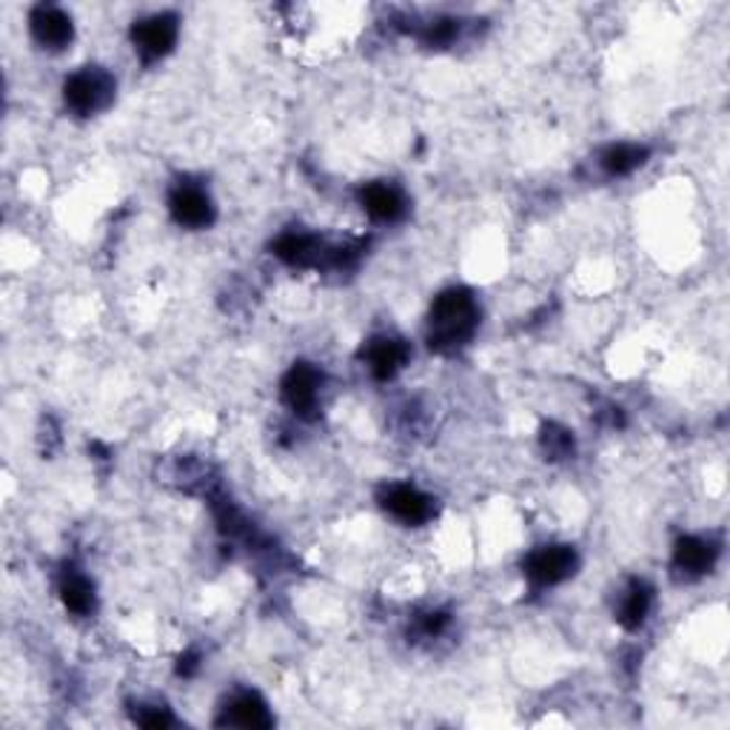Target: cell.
<instances>
[{
  "label": "cell",
  "instance_id": "obj_1",
  "mask_svg": "<svg viewBox=\"0 0 730 730\" xmlns=\"http://www.w3.org/2000/svg\"><path fill=\"white\" fill-rule=\"evenodd\" d=\"M479 308L469 289H448L434 300L428 315V346L439 354L457 351L474 337Z\"/></svg>",
  "mask_w": 730,
  "mask_h": 730
},
{
  "label": "cell",
  "instance_id": "obj_2",
  "mask_svg": "<svg viewBox=\"0 0 730 730\" xmlns=\"http://www.w3.org/2000/svg\"><path fill=\"white\" fill-rule=\"evenodd\" d=\"M117 84L101 66H86L63 84V101L80 117L98 115L108 103L115 101Z\"/></svg>",
  "mask_w": 730,
  "mask_h": 730
},
{
  "label": "cell",
  "instance_id": "obj_3",
  "mask_svg": "<svg viewBox=\"0 0 730 730\" xmlns=\"http://www.w3.org/2000/svg\"><path fill=\"white\" fill-rule=\"evenodd\" d=\"M177 31H180L177 15H171V12H157V15L143 17V21L131 26V43H135V52L146 63L161 61V57H166L175 49Z\"/></svg>",
  "mask_w": 730,
  "mask_h": 730
},
{
  "label": "cell",
  "instance_id": "obj_4",
  "mask_svg": "<svg viewBox=\"0 0 730 730\" xmlns=\"http://www.w3.org/2000/svg\"><path fill=\"white\" fill-rule=\"evenodd\" d=\"M577 551L571 546H546L528 554L523 571L534 588H551V585L565 582L577 571Z\"/></svg>",
  "mask_w": 730,
  "mask_h": 730
},
{
  "label": "cell",
  "instance_id": "obj_5",
  "mask_svg": "<svg viewBox=\"0 0 730 730\" xmlns=\"http://www.w3.org/2000/svg\"><path fill=\"white\" fill-rule=\"evenodd\" d=\"M320 385H323V374L308 366V362H294L289 374L283 377L280 394L283 402L292 408L297 417H315L317 402H320Z\"/></svg>",
  "mask_w": 730,
  "mask_h": 730
},
{
  "label": "cell",
  "instance_id": "obj_6",
  "mask_svg": "<svg viewBox=\"0 0 730 730\" xmlns=\"http://www.w3.org/2000/svg\"><path fill=\"white\" fill-rule=\"evenodd\" d=\"M169 212L175 217V223L185 226V229H206V226L215 223V203L201 185H175L169 194Z\"/></svg>",
  "mask_w": 730,
  "mask_h": 730
},
{
  "label": "cell",
  "instance_id": "obj_7",
  "mask_svg": "<svg viewBox=\"0 0 730 730\" xmlns=\"http://www.w3.org/2000/svg\"><path fill=\"white\" fill-rule=\"evenodd\" d=\"M29 29L35 43L49 52H61L72 43L75 38V24H72V17L63 12L61 7H47V3H40V7L31 9L29 15Z\"/></svg>",
  "mask_w": 730,
  "mask_h": 730
},
{
  "label": "cell",
  "instance_id": "obj_8",
  "mask_svg": "<svg viewBox=\"0 0 730 730\" xmlns=\"http://www.w3.org/2000/svg\"><path fill=\"white\" fill-rule=\"evenodd\" d=\"M271 252L278 254L280 260L297 269H308V266H323L329 262V252L323 240L315 234H303V231H285L271 243Z\"/></svg>",
  "mask_w": 730,
  "mask_h": 730
},
{
  "label": "cell",
  "instance_id": "obj_9",
  "mask_svg": "<svg viewBox=\"0 0 730 730\" xmlns=\"http://www.w3.org/2000/svg\"><path fill=\"white\" fill-rule=\"evenodd\" d=\"M383 508L406 525H423L434 516V500L414 485H392L383 494Z\"/></svg>",
  "mask_w": 730,
  "mask_h": 730
},
{
  "label": "cell",
  "instance_id": "obj_10",
  "mask_svg": "<svg viewBox=\"0 0 730 730\" xmlns=\"http://www.w3.org/2000/svg\"><path fill=\"white\" fill-rule=\"evenodd\" d=\"M366 357V366L374 374V380H392L397 371L402 369L411 357V348L397 337H374L369 340V346L362 351Z\"/></svg>",
  "mask_w": 730,
  "mask_h": 730
},
{
  "label": "cell",
  "instance_id": "obj_11",
  "mask_svg": "<svg viewBox=\"0 0 730 730\" xmlns=\"http://www.w3.org/2000/svg\"><path fill=\"white\" fill-rule=\"evenodd\" d=\"M360 203L377 223H397L406 215V197L392 183H369L360 189Z\"/></svg>",
  "mask_w": 730,
  "mask_h": 730
},
{
  "label": "cell",
  "instance_id": "obj_12",
  "mask_svg": "<svg viewBox=\"0 0 730 730\" xmlns=\"http://www.w3.org/2000/svg\"><path fill=\"white\" fill-rule=\"evenodd\" d=\"M719 548L702 537H682L674 548V568L684 577H705L707 571L714 568Z\"/></svg>",
  "mask_w": 730,
  "mask_h": 730
},
{
  "label": "cell",
  "instance_id": "obj_13",
  "mask_svg": "<svg viewBox=\"0 0 730 730\" xmlns=\"http://www.w3.org/2000/svg\"><path fill=\"white\" fill-rule=\"evenodd\" d=\"M220 725H234V728H271L274 716L269 714V705L257 693H238L226 705V714Z\"/></svg>",
  "mask_w": 730,
  "mask_h": 730
},
{
  "label": "cell",
  "instance_id": "obj_14",
  "mask_svg": "<svg viewBox=\"0 0 730 730\" xmlns=\"http://www.w3.org/2000/svg\"><path fill=\"white\" fill-rule=\"evenodd\" d=\"M651 602H654V591H651L645 582L633 579L628 591H625L623 602H619V614H616L619 616V623H623L628 630L642 628L648 614H651Z\"/></svg>",
  "mask_w": 730,
  "mask_h": 730
},
{
  "label": "cell",
  "instance_id": "obj_15",
  "mask_svg": "<svg viewBox=\"0 0 730 730\" xmlns=\"http://www.w3.org/2000/svg\"><path fill=\"white\" fill-rule=\"evenodd\" d=\"M648 149L637 146V143H614L600 154V166L611 177H625L630 171H637L639 166L648 163Z\"/></svg>",
  "mask_w": 730,
  "mask_h": 730
},
{
  "label": "cell",
  "instance_id": "obj_16",
  "mask_svg": "<svg viewBox=\"0 0 730 730\" xmlns=\"http://www.w3.org/2000/svg\"><path fill=\"white\" fill-rule=\"evenodd\" d=\"M61 600L66 605V611L75 616H89L94 611V588L92 582L84 577V574H77V571H69V574H63L61 579Z\"/></svg>",
  "mask_w": 730,
  "mask_h": 730
},
{
  "label": "cell",
  "instance_id": "obj_17",
  "mask_svg": "<svg viewBox=\"0 0 730 730\" xmlns=\"http://www.w3.org/2000/svg\"><path fill=\"white\" fill-rule=\"evenodd\" d=\"M460 35V21L453 17H439V21H431L423 31V40L428 47H448L453 38Z\"/></svg>",
  "mask_w": 730,
  "mask_h": 730
},
{
  "label": "cell",
  "instance_id": "obj_18",
  "mask_svg": "<svg viewBox=\"0 0 730 730\" xmlns=\"http://www.w3.org/2000/svg\"><path fill=\"white\" fill-rule=\"evenodd\" d=\"M542 446L551 457H568L574 451V437H571L565 428H556V425H548L546 434H542Z\"/></svg>",
  "mask_w": 730,
  "mask_h": 730
},
{
  "label": "cell",
  "instance_id": "obj_19",
  "mask_svg": "<svg viewBox=\"0 0 730 730\" xmlns=\"http://www.w3.org/2000/svg\"><path fill=\"white\" fill-rule=\"evenodd\" d=\"M135 719H138V725H143V728L149 730H161L175 725V719H171V714L166 707H143V710L135 714Z\"/></svg>",
  "mask_w": 730,
  "mask_h": 730
},
{
  "label": "cell",
  "instance_id": "obj_20",
  "mask_svg": "<svg viewBox=\"0 0 730 730\" xmlns=\"http://www.w3.org/2000/svg\"><path fill=\"white\" fill-rule=\"evenodd\" d=\"M448 625V616L446 614H428V619H425V633H443Z\"/></svg>",
  "mask_w": 730,
  "mask_h": 730
},
{
  "label": "cell",
  "instance_id": "obj_21",
  "mask_svg": "<svg viewBox=\"0 0 730 730\" xmlns=\"http://www.w3.org/2000/svg\"><path fill=\"white\" fill-rule=\"evenodd\" d=\"M194 670H197V656L189 654L185 659H180V668H177V674H180V677H192Z\"/></svg>",
  "mask_w": 730,
  "mask_h": 730
}]
</instances>
